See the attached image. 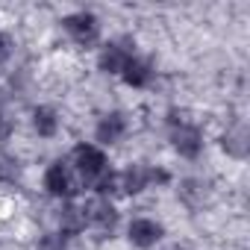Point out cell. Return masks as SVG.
Returning <instances> with one entry per match:
<instances>
[{"instance_id": "obj_7", "label": "cell", "mask_w": 250, "mask_h": 250, "mask_svg": "<svg viewBox=\"0 0 250 250\" xmlns=\"http://www.w3.org/2000/svg\"><path fill=\"white\" fill-rule=\"evenodd\" d=\"M147 188H153V165L133 162V165H127V168L118 171V194L139 197Z\"/></svg>"}, {"instance_id": "obj_12", "label": "cell", "mask_w": 250, "mask_h": 250, "mask_svg": "<svg viewBox=\"0 0 250 250\" xmlns=\"http://www.w3.org/2000/svg\"><path fill=\"white\" fill-rule=\"evenodd\" d=\"M39 250H68V238L62 232H47V235H42Z\"/></svg>"}, {"instance_id": "obj_5", "label": "cell", "mask_w": 250, "mask_h": 250, "mask_svg": "<svg viewBox=\"0 0 250 250\" xmlns=\"http://www.w3.org/2000/svg\"><path fill=\"white\" fill-rule=\"evenodd\" d=\"M162 238H165V224L150 215H139L127 224V241L136 250H153Z\"/></svg>"}, {"instance_id": "obj_6", "label": "cell", "mask_w": 250, "mask_h": 250, "mask_svg": "<svg viewBox=\"0 0 250 250\" xmlns=\"http://www.w3.org/2000/svg\"><path fill=\"white\" fill-rule=\"evenodd\" d=\"M127 133H130L127 115H124V112H106L94 124V145L103 147V150L106 147H115V145L124 142V136H127Z\"/></svg>"}, {"instance_id": "obj_10", "label": "cell", "mask_w": 250, "mask_h": 250, "mask_svg": "<svg viewBox=\"0 0 250 250\" xmlns=\"http://www.w3.org/2000/svg\"><path fill=\"white\" fill-rule=\"evenodd\" d=\"M85 229H88V221H85L83 203H77V200L62 203V209H59V229L56 232H62L65 238H74V235H83Z\"/></svg>"}, {"instance_id": "obj_15", "label": "cell", "mask_w": 250, "mask_h": 250, "mask_svg": "<svg viewBox=\"0 0 250 250\" xmlns=\"http://www.w3.org/2000/svg\"><path fill=\"white\" fill-rule=\"evenodd\" d=\"M165 250H186V247H180V244H174V247H165Z\"/></svg>"}, {"instance_id": "obj_14", "label": "cell", "mask_w": 250, "mask_h": 250, "mask_svg": "<svg viewBox=\"0 0 250 250\" xmlns=\"http://www.w3.org/2000/svg\"><path fill=\"white\" fill-rule=\"evenodd\" d=\"M9 56H12V39L9 33H0V68L9 62Z\"/></svg>"}, {"instance_id": "obj_3", "label": "cell", "mask_w": 250, "mask_h": 250, "mask_svg": "<svg viewBox=\"0 0 250 250\" xmlns=\"http://www.w3.org/2000/svg\"><path fill=\"white\" fill-rule=\"evenodd\" d=\"M62 30L80 47H94L100 42V18L94 12H88V9H77V12L65 15L62 18Z\"/></svg>"}, {"instance_id": "obj_9", "label": "cell", "mask_w": 250, "mask_h": 250, "mask_svg": "<svg viewBox=\"0 0 250 250\" xmlns=\"http://www.w3.org/2000/svg\"><path fill=\"white\" fill-rule=\"evenodd\" d=\"M153 77H156L153 62H150V59H145V56H139V53H136L127 65H124V71H121V83L127 85V88H136V91L150 88Z\"/></svg>"}, {"instance_id": "obj_4", "label": "cell", "mask_w": 250, "mask_h": 250, "mask_svg": "<svg viewBox=\"0 0 250 250\" xmlns=\"http://www.w3.org/2000/svg\"><path fill=\"white\" fill-rule=\"evenodd\" d=\"M136 56V44L130 39H112L97 50V68L109 77H121L124 65Z\"/></svg>"}, {"instance_id": "obj_13", "label": "cell", "mask_w": 250, "mask_h": 250, "mask_svg": "<svg viewBox=\"0 0 250 250\" xmlns=\"http://www.w3.org/2000/svg\"><path fill=\"white\" fill-rule=\"evenodd\" d=\"M15 133V121L9 118V112H6V106H3V100H0V142H9V136Z\"/></svg>"}, {"instance_id": "obj_8", "label": "cell", "mask_w": 250, "mask_h": 250, "mask_svg": "<svg viewBox=\"0 0 250 250\" xmlns=\"http://www.w3.org/2000/svg\"><path fill=\"white\" fill-rule=\"evenodd\" d=\"M83 209H85V221H88V227L91 229H97V232H112L115 227H118V206H115V200H109V197H91L88 203H83Z\"/></svg>"}, {"instance_id": "obj_1", "label": "cell", "mask_w": 250, "mask_h": 250, "mask_svg": "<svg viewBox=\"0 0 250 250\" xmlns=\"http://www.w3.org/2000/svg\"><path fill=\"white\" fill-rule=\"evenodd\" d=\"M168 127H171V147H174V153L180 156V159H197L200 153H203V147H206V136H203V130H200V124L197 121H191L186 112H171V118H168Z\"/></svg>"}, {"instance_id": "obj_11", "label": "cell", "mask_w": 250, "mask_h": 250, "mask_svg": "<svg viewBox=\"0 0 250 250\" xmlns=\"http://www.w3.org/2000/svg\"><path fill=\"white\" fill-rule=\"evenodd\" d=\"M59 124L62 121H59V112L53 106H36L30 112V127H33V133L39 139H56Z\"/></svg>"}, {"instance_id": "obj_2", "label": "cell", "mask_w": 250, "mask_h": 250, "mask_svg": "<svg viewBox=\"0 0 250 250\" xmlns=\"http://www.w3.org/2000/svg\"><path fill=\"white\" fill-rule=\"evenodd\" d=\"M42 188H44L47 197H53V200H59V203L77 200L80 191H83V186H80L74 168L68 165V159H53V162L44 168V174H42Z\"/></svg>"}]
</instances>
